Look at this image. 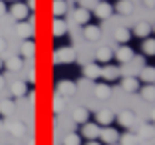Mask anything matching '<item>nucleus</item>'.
<instances>
[{"label":"nucleus","mask_w":155,"mask_h":145,"mask_svg":"<svg viewBox=\"0 0 155 145\" xmlns=\"http://www.w3.org/2000/svg\"><path fill=\"white\" fill-rule=\"evenodd\" d=\"M101 76H104L107 82L117 80V77H119V68H115V66H105V68L101 70Z\"/></svg>","instance_id":"20"},{"label":"nucleus","mask_w":155,"mask_h":145,"mask_svg":"<svg viewBox=\"0 0 155 145\" xmlns=\"http://www.w3.org/2000/svg\"><path fill=\"white\" fill-rule=\"evenodd\" d=\"M96 14L100 16V18H104V20H107L111 16V6L107 4V2H100V4L96 6Z\"/></svg>","instance_id":"21"},{"label":"nucleus","mask_w":155,"mask_h":145,"mask_svg":"<svg viewBox=\"0 0 155 145\" xmlns=\"http://www.w3.org/2000/svg\"><path fill=\"white\" fill-rule=\"evenodd\" d=\"M28 8H30V10H34V8H36V0H28Z\"/></svg>","instance_id":"37"},{"label":"nucleus","mask_w":155,"mask_h":145,"mask_svg":"<svg viewBox=\"0 0 155 145\" xmlns=\"http://www.w3.org/2000/svg\"><path fill=\"white\" fill-rule=\"evenodd\" d=\"M24 66V60L22 58H16V56H12V58L6 60V68L10 70V72H20Z\"/></svg>","instance_id":"19"},{"label":"nucleus","mask_w":155,"mask_h":145,"mask_svg":"<svg viewBox=\"0 0 155 145\" xmlns=\"http://www.w3.org/2000/svg\"><path fill=\"white\" fill-rule=\"evenodd\" d=\"M151 121L155 123V109H153V111H151Z\"/></svg>","instance_id":"42"},{"label":"nucleus","mask_w":155,"mask_h":145,"mask_svg":"<svg viewBox=\"0 0 155 145\" xmlns=\"http://www.w3.org/2000/svg\"><path fill=\"white\" fill-rule=\"evenodd\" d=\"M82 135L86 137V139H97V135H100V127L96 125V123H84L82 127Z\"/></svg>","instance_id":"6"},{"label":"nucleus","mask_w":155,"mask_h":145,"mask_svg":"<svg viewBox=\"0 0 155 145\" xmlns=\"http://www.w3.org/2000/svg\"><path fill=\"white\" fill-rule=\"evenodd\" d=\"M141 80L147 84H151L155 80V68H149V66H143L141 68Z\"/></svg>","instance_id":"26"},{"label":"nucleus","mask_w":155,"mask_h":145,"mask_svg":"<svg viewBox=\"0 0 155 145\" xmlns=\"http://www.w3.org/2000/svg\"><path fill=\"white\" fill-rule=\"evenodd\" d=\"M115 8H117V12H121V14H131V12H133L131 0H119Z\"/></svg>","instance_id":"27"},{"label":"nucleus","mask_w":155,"mask_h":145,"mask_svg":"<svg viewBox=\"0 0 155 145\" xmlns=\"http://www.w3.org/2000/svg\"><path fill=\"white\" fill-rule=\"evenodd\" d=\"M74 18H76V22L78 24H90V12H87L86 8H78L76 12H74Z\"/></svg>","instance_id":"22"},{"label":"nucleus","mask_w":155,"mask_h":145,"mask_svg":"<svg viewBox=\"0 0 155 145\" xmlns=\"http://www.w3.org/2000/svg\"><path fill=\"white\" fill-rule=\"evenodd\" d=\"M0 129H2V121H0Z\"/></svg>","instance_id":"45"},{"label":"nucleus","mask_w":155,"mask_h":145,"mask_svg":"<svg viewBox=\"0 0 155 145\" xmlns=\"http://www.w3.org/2000/svg\"><path fill=\"white\" fill-rule=\"evenodd\" d=\"M151 30H153V32H155V26H153V28H151Z\"/></svg>","instance_id":"46"},{"label":"nucleus","mask_w":155,"mask_h":145,"mask_svg":"<svg viewBox=\"0 0 155 145\" xmlns=\"http://www.w3.org/2000/svg\"><path fill=\"white\" fill-rule=\"evenodd\" d=\"M94 94H96L97 100H107V97L111 95V90H110V86H105V84H96Z\"/></svg>","instance_id":"13"},{"label":"nucleus","mask_w":155,"mask_h":145,"mask_svg":"<svg viewBox=\"0 0 155 145\" xmlns=\"http://www.w3.org/2000/svg\"><path fill=\"white\" fill-rule=\"evenodd\" d=\"M117 119H119V123H121L123 127L135 125V114H131L129 109H123V111H119V114H117Z\"/></svg>","instance_id":"7"},{"label":"nucleus","mask_w":155,"mask_h":145,"mask_svg":"<svg viewBox=\"0 0 155 145\" xmlns=\"http://www.w3.org/2000/svg\"><path fill=\"white\" fill-rule=\"evenodd\" d=\"M84 36H86L87 40L96 42V40H100V36H101V30H100L97 26H91V24H86V28H84Z\"/></svg>","instance_id":"11"},{"label":"nucleus","mask_w":155,"mask_h":145,"mask_svg":"<svg viewBox=\"0 0 155 145\" xmlns=\"http://www.w3.org/2000/svg\"><path fill=\"white\" fill-rule=\"evenodd\" d=\"M6 12V4H4V2H2V0H0V16H2V14H4Z\"/></svg>","instance_id":"39"},{"label":"nucleus","mask_w":155,"mask_h":145,"mask_svg":"<svg viewBox=\"0 0 155 145\" xmlns=\"http://www.w3.org/2000/svg\"><path fill=\"white\" fill-rule=\"evenodd\" d=\"M151 34V24H147V22H139L135 26V36H139V38H147Z\"/></svg>","instance_id":"25"},{"label":"nucleus","mask_w":155,"mask_h":145,"mask_svg":"<svg viewBox=\"0 0 155 145\" xmlns=\"http://www.w3.org/2000/svg\"><path fill=\"white\" fill-rule=\"evenodd\" d=\"M111 58H114V52H111L110 46H100V48L96 50V60H100V62L107 64Z\"/></svg>","instance_id":"8"},{"label":"nucleus","mask_w":155,"mask_h":145,"mask_svg":"<svg viewBox=\"0 0 155 145\" xmlns=\"http://www.w3.org/2000/svg\"><path fill=\"white\" fill-rule=\"evenodd\" d=\"M66 10H68V4H66V0H54V4H52V12L54 16H64Z\"/></svg>","instance_id":"23"},{"label":"nucleus","mask_w":155,"mask_h":145,"mask_svg":"<svg viewBox=\"0 0 155 145\" xmlns=\"http://www.w3.org/2000/svg\"><path fill=\"white\" fill-rule=\"evenodd\" d=\"M80 143H82V139H80L78 133H68L64 137V145H80Z\"/></svg>","instance_id":"33"},{"label":"nucleus","mask_w":155,"mask_h":145,"mask_svg":"<svg viewBox=\"0 0 155 145\" xmlns=\"http://www.w3.org/2000/svg\"><path fill=\"white\" fill-rule=\"evenodd\" d=\"M34 52H36V46H34V42L26 40V42L22 44V56H26V58H32Z\"/></svg>","instance_id":"30"},{"label":"nucleus","mask_w":155,"mask_h":145,"mask_svg":"<svg viewBox=\"0 0 155 145\" xmlns=\"http://www.w3.org/2000/svg\"><path fill=\"white\" fill-rule=\"evenodd\" d=\"M114 36H115V40H117L119 44H127V42H129V38H131V32H129L127 28L119 26L117 30H115V34H114Z\"/></svg>","instance_id":"18"},{"label":"nucleus","mask_w":155,"mask_h":145,"mask_svg":"<svg viewBox=\"0 0 155 145\" xmlns=\"http://www.w3.org/2000/svg\"><path fill=\"white\" fill-rule=\"evenodd\" d=\"M117 141L121 145H137V137L133 133H123V135H119Z\"/></svg>","instance_id":"31"},{"label":"nucleus","mask_w":155,"mask_h":145,"mask_svg":"<svg viewBox=\"0 0 155 145\" xmlns=\"http://www.w3.org/2000/svg\"><path fill=\"white\" fill-rule=\"evenodd\" d=\"M28 82H36V72H34V70H30V74H28Z\"/></svg>","instance_id":"35"},{"label":"nucleus","mask_w":155,"mask_h":145,"mask_svg":"<svg viewBox=\"0 0 155 145\" xmlns=\"http://www.w3.org/2000/svg\"><path fill=\"white\" fill-rule=\"evenodd\" d=\"M28 145H34V141H28Z\"/></svg>","instance_id":"44"},{"label":"nucleus","mask_w":155,"mask_h":145,"mask_svg":"<svg viewBox=\"0 0 155 145\" xmlns=\"http://www.w3.org/2000/svg\"><path fill=\"white\" fill-rule=\"evenodd\" d=\"M52 32H54V36H56V38H60V36H64L66 32H68V26H66L64 20L56 18V20H54V24H52Z\"/></svg>","instance_id":"16"},{"label":"nucleus","mask_w":155,"mask_h":145,"mask_svg":"<svg viewBox=\"0 0 155 145\" xmlns=\"http://www.w3.org/2000/svg\"><path fill=\"white\" fill-rule=\"evenodd\" d=\"M87 145H101V143H97L96 139H90V141H87Z\"/></svg>","instance_id":"40"},{"label":"nucleus","mask_w":155,"mask_h":145,"mask_svg":"<svg viewBox=\"0 0 155 145\" xmlns=\"http://www.w3.org/2000/svg\"><path fill=\"white\" fill-rule=\"evenodd\" d=\"M16 34H18L20 38H24V40H28V38H32V34H34V26L22 20V22H18V26H16Z\"/></svg>","instance_id":"5"},{"label":"nucleus","mask_w":155,"mask_h":145,"mask_svg":"<svg viewBox=\"0 0 155 145\" xmlns=\"http://www.w3.org/2000/svg\"><path fill=\"white\" fill-rule=\"evenodd\" d=\"M74 60H76V50H74V48H60L54 54L56 64H70V62H74Z\"/></svg>","instance_id":"1"},{"label":"nucleus","mask_w":155,"mask_h":145,"mask_svg":"<svg viewBox=\"0 0 155 145\" xmlns=\"http://www.w3.org/2000/svg\"><path fill=\"white\" fill-rule=\"evenodd\" d=\"M84 76L90 77V80H96V77L101 76V68L97 64H87L86 68H84Z\"/></svg>","instance_id":"12"},{"label":"nucleus","mask_w":155,"mask_h":145,"mask_svg":"<svg viewBox=\"0 0 155 145\" xmlns=\"http://www.w3.org/2000/svg\"><path fill=\"white\" fill-rule=\"evenodd\" d=\"M115 56H117V60L119 62H131L133 60V50L129 48V46H119L117 48V52H115Z\"/></svg>","instance_id":"9"},{"label":"nucleus","mask_w":155,"mask_h":145,"mask_svg":"<svg viewBox=\"0 0 155 145\" xmlns=\"http://www.w3.org/2000/svg\"><path fill=\"white\" fill-rule=\"evenodd\" d=\"M97 137H101L105 145H114L115 141L119 139V133H117V129H114V127H107V125H105L104 129H100V135H97Z\"/></svg>","instance_id":"4"},{"label":"nucleus","mask_w":155,"mask_h":145,"mask_svg":"<svg viewBox=\"0 0 155 145\" xmlns=\"http://www.w3.org/2000/svg\"><path fill=\"white\" fill-rule=\"evenodd\" d=\"M147 8H155V0H143Z\"/></svg>","instance_id":"36"},{"label":"nucleus","mask_w":155,"mask_h":145,"mask_svg":"<svg viewBox=\"0 0 155 145\" xmlns=\"http://www.w3.org/2000/svg\"><path fill=\"white\" fill-rule=\"evenodd\" d=\"M10 14H12L14 20H18V22H22V20L28 18V14H30V8H28L26 4H22V2H16V4H12V8H10Z\"/></svg>","instance_id":"3"},{"label":"nucleus","mask_w":155,"mask_h":145,"mask_svg":"<svg viewBox=\"0 0 155 145\" xmlns=\"http://www.w3.org/2000/svg\"><path fill=\"white\" fill-rule=\"evenodd\" d=\"M78 90V86L74 82H68V80H62V82L56 86V91H58L60 97H70V95H74Z\"/></svg>","instance_id":"2"},{"label":"nucleus","mask_w":155,"mask_h":145,"mask_svg":"<svg viewBox=\"0 0 155 145\" xmlns=\"http://www.w3.org/2000/svg\"><path fill=\"white\" fill-rule=\"evenodd\" d=\"M2 66H4V62H2V60H0V70H2Z\"/></svg>","instance_id":"43"},{"label":"nucleus","mask_w":155,"mask_h":145,"mask_svg":"<svg viewBox=\"0 0 155 145\" xmlns=\"http://www.w3.org/2000/svg\"><path fill=\"white\" fill-rule=\"evenodd\" d=\"M10 91H12L14 97H24L26 91H28V86L24 82H14L12 86H10Z\"/></svg>","instance_id":"15"},{"label":"nucleus","mask_w":155,"mask_h":145,"mask_svg":"<svg viewBox=\"0 0 155 145\" xmlns=\"http://www.w3.org/2000/svg\"><path fill=\"white\" fill-rule=\"evenodd\" d=\"M97 123H104V125H110L111 121H114V111H110V109H100L96 115Z\"/></svg>","instance_id":"14"},{"label":"nucleus","mask_w":155,"mask_h":145,"mask_svg":"<svg viewBox=\"0 0 155 145\" xmlns=\"http://www.w3.org/2000/svg\"><path fill=\"white\" fill-rule=\"evenodd\" d=\"M2 87H4V77L0 76V90H2Z\"/></svg>","instance_id":"41"},{"label":"nucleus","mask_w":155,"mask_h":145,"mask_svg":"<svg viewBox=\"0 0 155 145\" xmlns=\"http://www.w3.org/2000/svg\"><path fill=\"white\" fill-rule=\"evenodd\" d=\"M74 2H76V0H74Z\"/></svg>","instance_id":"47"},{"label":"nucleus","mask_w":155,"mask_h":145,"mask_svg":"<svg viewBox=\"0 0 155 145\" xmlns=\"http://www.w3.org/2000/svg\"><path fill=\"white\" fill-rule=\"evenodd\" d=\"M141 97H143V100H147V101H155V86L147 84V86L141 90Z\"/></svg>","instance_id":"28"},{"label":"nucleus","mask_w":155,"mask_h":145,"mask_svg":"<svg viewBox=\"0 0 155 145\" xmlns=\"http://www.w3.org/2000/svg\"><path fill=\"white\" fill-rule=\"evenodd\" d=\"M62 109H64V100H62V97L58 95V97L54 100V111H56V114H60Z\"/></svg>","instance_id":"34"},{"label":"nucleus","mask_w":155,"mask_h":145,"mask_svg":"<svg viewBox=\"0 0 155 145\" xmlns=\"http://www.w3.org/2000/svg\"><path fill=\"white\" fill-rule=\"evenodd\" d=\"M8 129H10V133H12V135H16V137H24V133H26V125H24L22 121H12V123H8Z\"/></svg>","instance_id":"17"},{"label":"nucleus","mask_w":155,"mask_h":145,"mask_svg":"<svg viewBox=\"0 0 155 145\" xmlns=\"http://www.w3.org/2000/svg\"><path fill=\"white\" fill-rule=\"evenodd\" d=\"M121 87L125 91H137L139 90V82H137L135 77H123L121 80Z\"/></svg>","instance_id":"24"},{"label":"nucleus","mask_w":155,"mask_h":145,"mask_svg":"<svg viewBox=\"0 0 155 145\" xmlns=\"http://www.w3.org/2000/svg\"><path fill=\"white\" fill-rule=\"evenodd\" d=\"M4 50H6V40L0 38V52H4Z\"/></svg>","instance_id":"38"},{"label":"nucleus","mask_w":155,"mask_h":145,"mask_svg":"<svg viewBox=\"0 0 155 145\" xmlns=\"http://www.w3.org/2000/svg\"><path fill=\"white\" fill-rule=\"evenodd\" d=\"M12 111H14V101L12 100L0 101V115H10Z\"/></svg>","instance_id":"29"},{"label":"nucleus","mask_w":155,"mask_h":145,"mask_svg":"<svg viewBox=\"0 0 155 145\" xmlns=\"http://www.w3.org/2000/svg\"><path fill=\"white\" fill-rule=\"evenodd\" d=\"M72 119L76 123H86L87 119H90V111H87V107H76L72 111Z\"/></svg>","instance_id":"10"},{"label":"nucleus","mask_w":155,"mask_h":145,"mask_svg":"<svg viewBox=\"0 0 155 145\" xmlns=\"http://www.w3.org/2000/svg\"><path fill=\"white\" fill-rule=\"evenodd\" d=\"M143 52H145L147 56H155V38L143 42Z\"/></svg>","instance_id":"32"}]
</instances>
